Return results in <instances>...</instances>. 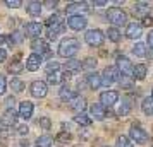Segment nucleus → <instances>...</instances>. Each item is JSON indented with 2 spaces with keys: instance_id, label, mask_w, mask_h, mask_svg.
Listing matches in <instances>:
<instances>
[{
  "instance_id": "1",
  "label": "nucleus",
  "mask_w": 153,
  "mask_h": 147,
  "mask_svg": "<svg viewBox=\"0 0 153 147\" xmlns=\"http://www.w3.org/2000/svg\"><path fill=\"white\" fill-rule=\"evenodd\" d=\"M79 50V41L76 38H64L59 45V55L64 58H72Z\"/></svg>"
},
{
  "instance_id": "2",
  "label": "nucleus",
  "mask_w": 153,
  "mask_h": 147,
  "mask_svg": "<svg viewBox=\"0 0 153 147\" xmlns=\"http://www.w3.org/2000/svg\"><path fill=\"white\" fill-rule=\"evenodd\" d=\"M107 21L114 24V28H119V26H124L127 22V14L119 7H110L107 10Z\"/></svg>"
},
{
  "instance_id": "3",
  "label": "nucleus",
  "mask_w": 153,
  "mask_h": 147,
  "mask_svg": "<svg viewBox=\"0 0 153 147\" xmlns=\"http://www.w3.org/2000/svg\"><path fill=\"white\" fill-rule=\"evenodd\" d=\"M84 39H86V43H88L90 46L97 48V46H102V45H103L105 36H103V33H102L100 29H90V31H86Z\"/></svg>"
},
{
  "instance_id": "4",
  "label": "nucleus",
  "mask_w": 153,
  "mask_h": 147,
  "mask_svg": "<svg viewBox=\"0 0 153 147\" xmlns=\"http://www.w3.org/2000/svg\"><path fill=\"white\" fill-rule=\"evenodd\" d=\"M29 92L33 98H45L47 92H48V84L43 82V80H33L29 86Z\"/></svg>"
},
{
  "instance_id": "5",
  "label": "nucleus",
  "mask_w": 153,
  "mask_h": 147,
  "mask_svg": "<svg viewBox=\"0 0 153 147\" xmlns=\"http://www.w3.org/2000/svg\"><path fill=\"white\" fill-rule=\"evenodd\" d=\"M100 75H102V86H105V87H108L115 80H119V72L115 67H105V70Z\"/></svg>"
},
{
  "instance_id": "6",
  "label": "nucleus",
  "mask_w": 153,
  "mask_h": 147,
  "mask_svg": "<svg viewBox=\"0 0 153 147\" xmlns=\"http://www.w3.org/2000/svg\"><path fill=\"white\" fill-rule=\"evenodd\" d=\"M65 10L69 15H83V12H90V5L86 2H71Z\"/></svg>"
},
{
  "instance_id": "7",
  "label": "nucleus",
  "mask_w": 153,
  "mask_h": 147,
  "mask_svg": "<svg viewBox=\"0 0 153 147\" xmlns=\"http://www.w3.org/2000/svg\"><path fill=\"white\" fill-rule=\"evenodd\" d=\"M119 101V92L117 91H105L100 94V105L103 108H112Z\"/></svg>"
},
{
  "instance_id": "8",
  "label": "nucleus",
  "mask_w": 153,
  "mask_h": 147,
  "mask_svg": "<svg viewBox=\"0 0 153 147\" xmlns=\"http://www.w3.org/2000/svg\"><path fill=\"white\" fill-rule=\"evenodd\" d=\"M86 24H88V21H86L84 15H71L69 19H67V26L72 31H83L86 28Z\"/></svg>"
},
{
  "instance_id": "9",
  "label": "nucleus",
  "mask_w": 153,
  "mask_h": 147,
  "mask_svg": "<svg viewBox=\"0 0 153 147\" xmlns=\"http://www.w3.org/2000/svg\"><path fill=\"white\" fill-rule=\"evenodd\" d=\"M129 137H131L136 144H145L146 140H148V133H146V130H143L141 127H131L129 128Z\"/></svg>"
},
{
  "instance_id": "10",
  "label": "nucleus",
  "mask_w": 153,
  "mask_h": 147,
  "mask_svg": "<svg viewBox=\"0 0 153 147\" xmlns=\"http://www.w3.org/2000/svg\"><path fill=\"white\" fill-rule=\"evenodd\" d=\"M16 121H17V111L14 108H9L7 111L4 113V116L0 118V125L4 127H14Z\"/></svg>"
},
{
  "instance_id": "11",
  "label": "nucleus",
  "mask_w": 153,
  "mask_h": 147,
  "mask_svg": "<svg viewBox=\"0 0 153 147\" xmlns=\"http://www.w3.org/2000/svg\"><path fill=\"white\" fill-rule=\"evenodd\" d=\"M115 69H117V72H120L122 75H127V77L132 74V65L126 56H119L117 58V67Z\"/></svg>"
},
{
  "instance_id": "12",
  "label": "nucleus",
  "mask_w": 153,
  "mask_h": 147,
  "mask_svg": "<svg viewBox=\"0 0 153 147\" xmlns=\"http://www.w3.org/2000/svg\"><path fill=\"white\" fill-rule=\"evenodd\" d=\"M33 111H35V106H33V103H29V101H22L21 105H19V116L24 120H29L31 116H33Z\"/></svg>"
},
{
  "instance_id": "13",
  "label": "nucleus",
  "mask_w": 153,
  "mask_h": 147,
  "mask_svg": "<svg viewBox=\"0 0 153 147\" xmlns=\"http://www.w3.org/2000/svg\"><path fill=\"white\" fill-rule=\"evenodd\" d=\"M31 48L35 50L36 55H40V53H42V55H47V53L50 51V50H48V43L43 41L42 38H36V39H33V41H31Z\"/></svg>"
},
{
  "instance_id": "14",
  "label": "nucleus",
  "mask_w": 153,
  "mask_h": 147,
  "mask_svg": "<svg viewBox=\"0 0 153 147\" xmlns=\"http://www.w3.org/2000/svg\"><path fill=\"white\" fill-rule=\"evenodd\" d=\"M69 106L74 111H77V115H79V113H83L84 110H86V99H84L83 96H74V98L69 101Z\"/></svg>"
},
{
  "instance_id": "15",
  "label": "nucleus",
  "mask_w": 153,
  "mask_h": 147,
  "mask_svg": "<svg viewBox=\"0 0 153 147\" xmlns=\"http://www.w3.org/2000/svg\"><path fill=\"white\" fill-rule=\"evenodd\" d=\"M141 34H143V28H141L139 24H136V22H131V24L127 26V29H126V36H127L129 39H138Z\"/></svg>"
},
{
  "instance_id": "16",
  "label": "nucleus",
  "mask_w": 153,
  "mask_h": 147,
  "mask_svg": "<svg viewBox=\"0 0 153 147\" xmlns=\"http://www.w3.org/2000/svg\"><path fill=\"white\" fill-rule=\"evenodd\" d=\"M40 65H42V55L31 53V55L28 56V60H26V69L31 70V72H35V70L40 69Z\"/></svg>"
},
{
  "instance_id": "17",
  "label": "nucleus",
  "mask_w": 153,
  "mask_h": 147,
  "mask_svg": "<svg viewBox=\"0 0 153 147\" xmlns=\"http://www.w3.org/2000/svg\"><path fill=\"white\" fill-rule=\"evenodd\" d=\"M42 24L40 22H29V24H26V34L29 36V38H33V39H36V38H40V34H42Z\"/></svg>"
},
{
  "instance_id": "18",
  "label": "nucleus",
  "mask_w": 153,
  "mask_h": 147,
  "mask_svg": "<svg viewBox=\"0 0 153 147\" xmlns=\"http://www.w3.org/2000/svg\"><path fill=\"white\" fill-rule=\"evenodd\" d=\"M148 12H150V4L148 2H138L132 7V14L138 15V17H146Z\"/></svg>"
},
{
  "instance_id": "19",
  "label": "nucleus",
  "mask_w": 153,
  "mask_h": 147,
  "mask_svg": "<svg viewBox=\"0 0 153 147\" xmlns=\"http://www.w3.org/2000/svg\"><path fill=\"white\" fill-rule=\"evenodd\" d=\"M86 84L90 86V89H98L102 86V75L97 72H91L90 75H86Z\"/></svg>"
},
{
  "instance_id": "20",
  "label": "nucleus",
  "mask_w": 153,
  "mask_h": 147,
  "mask_svg": "<svg viewBox=\"0 0 153 147\" xmlns=\"http://www.w3.org/2000/svg\"><path fill=\"white\" fill-rule=\"evenodd\" d=\"M146 72H148V69H146L145 63H138V65H134L132 67V77L136 79V80H143V79L146 77Z\"/></svg>"
},
{
  "instance_id": "21",
  "label": "nucleus",
  "mask_w": 153,
  "mask_h": 147,
  "mask_svg": "<svg viewBox=\"0 0 153 147\" xmlns=\"http://www.w3.org/2000/svg\"><path fill=\"white\" fill-rule=\"evenodd\" d=\"M91 116H95L97 120H103L107 116V111L100 103H95V105H91Z\"/></svg>"
},
{
  "instance_id": "22",
  "label": "nucleus",
  "mask_w": 153,
  "mask_h": 147,
  "mask_svg": "<svg viewBox=\"0 0 153 147\" xmlns=\"http://www.w3.org/2000/svg\"><path fill=\"white\" fill-rule=\"evenodd\" d=\"M26 10H28L29 15H40L43 10V4L42 2H29L28 7H26Z\"/></svg>"
},
{
  "instance_id": "23",
  "label": "nucleus",
  "mask_w": 153,
  "mask_h": 147,
  "mask_svg": "<svg viewBox=\"0 0 153 147\" xmlns=\"http://www.w3.org/2000/svg\"><path fill=\"white\" fill-rule=\"evenodd\" d=\"M64 80V74H60V72H53V74H48V77H47V82L48 84H53V86H59L62 84Z\"/></svg>"
},
{
  "instance_id": "24",
  "label": "nucleus",
  "mask_w": 153,
  "mask_h": 147,
  "mask_svg": "<svg viewBox=\"0 0 153 147\" xmlns=\"http://www.w3.org/2000/svg\"><path fill=\"white\" fill-rule=\"evenodd\" d=\"M141 110H143L145 115L153 116V99L152 98H145L143 99V103H141Z\"/></svg>"
},
{
  "instance_id": "25",
  "label": "nucleus",
  "mask_w": 153,
  "mask_h": 147,
  "mask_svg": "<svg viewBox=\"0 0 153 147\" xmlns=\"http://www.w3.org/2000/svg\"><path fill=\"white\" fill-rule=\"evenodd\" d=\"M65 69H67V72H79V70L83 69V65H81V62L79 60H76V58H69V62L65 63Z\"/></svg>"
},
{
  "instance_id": "26",
  "label": "nucleus",
  "mask_w": 153,
  "mask_h": 147,
  "mask_svg": "<svg viewBox=\"0 0 153 147\" xmlns=\"http://www.w3.org/2000/svg\"><path fill=\"white\" fill-rule=\"evenodd\" d=\"M64 33V24H55V26H50L48 28V39H55L59 34Z\"/></svg>"
},
{
  "instance_id": "27",
  "label": "nucleus",
  "mask_w": 153,
  "mask_h": 147,
  "mask_svg": "<svg viewBox=\"0 0 153 147\" xmlns=\"http://www.w3.org/2000/svg\"><path fill=\"white\" fill-rule=\"evenodd\" d=\"M74 121H76L77 125H81V127H90L91 125V118L86 115V113H79V115H76V116H74Z\"/></svg>"
},
{
  "instance_id": "28",
  "label": "nucleus",
  "mask_w": 153,
  "mask_h": 147,
  "mask_svg": "<svg viewBox=\"0 0 153 147\" xmlns=\"http://www.w3.org/2000/svg\"><path fill=\"white\" fill-rule=\"evenodd\" d=\"M53 146V137L50 135H42L36 140V147H52Z\"/></svg>"
},
{
  "instance_id": "29",
  "label": "nucleus",
  "mask_w": 153,
  "mask_h": 147,
  "mask_svg": "<svg viewBox=\"0 0 153 147\" xmlns=\"http://www.w3.org/2000/svg\"><path fill=\"white\" fill-rule=\"evenodd\" d=\"M132 53L136 56H146L148 55V48H146L145 43H136V45L132 46Z\"/></svg>"
},
{
  "instance_id": "30",
  "label": "nucleus",
  "mask_w": 153,
  "mask_h": 147,
  "mask_svg": "<svg viewBox=\"0 0 153 147\" xmlns=\"http://www.w3.org/2000/svg\"><path fill=\"white\" fill-rule=\"evenodd\" d=\"M107 38H108L110 41H114V43H119L120 41V31L112 26V28H108V31H107Z\"/></svg>"
},
{
  "instance_id": "31",
  "label": "nucleus",
  "mask_w": 153,
  "mask_h": 147,
  "mask_svg": "<svg viewBox=\"0 0 153 147\" xmlns=\"http://www.w3.org/2000/svg\"><path fill=\"white\" fill-rule=\"evenodd\" d=\"M59 94H60V98H62L64 101H67V103H69L72 98H74V91H72V89H69L67 86H64L62 89L59 91Z\"/></svg>"
},
{
  "instance_id": "32",
  "label": "nucleus",
  "mask_w": 153,
  "mask_h": 147,
  "mask_svg": "<svg viewBox=\"0 0 153 147\" xmlns=\"http://www.w3.org/2000/svg\"><path fill=\"white\" fill-rule=\"evenodd\" d=\"M131 108H132L131 101H127V99H126V101H122V103H120V108H119L117 115H119V116H126L127 113L131 111Z\"/></svg>"
},
{
  "instance_id": "33",
  "label": "nucleus",
  "mask_w": 153,
  "mask_h": 147,
  "mask_svg": "<svg viewBox=\"0 0 153 147\" xmlns=\"http://www.w3.org/2000/svg\"><path fill=\"white\" fill-rule=\"evenodd\" d=\"M10 87H12V91L14 92H22L24 91V82L19 80L17 77H14L12 80H10Z\"/></svg>"
},
{
  "instance_id": "34",
  "label": "nucleus",
  "mask_w": 153,
  "mask_h": 147,
  "mask_svg": "<svg viewBox=\"0 0 153 147\" xmlns=\"http://www.w3.org/2000/svg\"><path fill=\"white\" fill-rule=\"evenodd\" d=\"M115 147H132V144H131V140H129V137H126V135H119L117 142H115Z\"/></svg>"
},
{
  "instance_id": "35",
  "label": "nucleus",
  "mask_w": 153,
  "mask_h": 147,
  "mask_svg": "<svg viewBox=\"0 0 153 147\" xmlns=\"http://www.w3.org/2000/svg\"><path fill=\"white\" fill-rule=\"evenodd\" d=\"M22 39H24V36H22L19 31H14L12 34L9 36V43H10V45H19V43H22Z\"/></svg>"
},
{
  "instance_id": "36",
  "label": "nucleus",
  "mask_w": 153,
  "mask_h": 147,
  "mask_svg": "<svg viewBox=\"0 0 153 147\" xmlns=\"http://www.w3.org/2000/svg\"><path fill=\"white\" fill-rule=\"evenodd\" d=\"M55 24H62V17H60V14H55V15H50L48 21H47V26H55Z\"/></svg>"
},
{
  "instance_id": "37",
  "label": "nucleus",
  "mask_w": 153,
  "mask_h": 147,
  "mask_svg": "<svg viewBox=\"0 0 153 147\" xmlns=\"http://www.w3.org/2000/svg\"><path fill=\"white\" fill-rule=\"evenodd\" d=\"M81 65H83V69H86V70H93L97 67V60H95V58H86Z\"/></svg>"
},
{
  "instance_id": "38",
  "label": "nucleus",
  "mask_w": 153,
  "mask_h": 147,
  "mask_svg": "<svg viewBox=\"0 0 153 147\" xmlns=\"http://www.w3.org/2000/svg\"><path fill=\"white\" fill-rule=\"evenodd\" d=\"M59 69H60V63H59V62H48V63H47V74L59 72Z\"/></svg>"
},
{
  "instance_id": "39",
  "label": "nucleus",
  "mask_w": 153,
  "mask_h": 147,
  "mask_svg": "<svg viewBox=\"0 0 153 147\" xmlns=\"http://www.w3.org/2000/svg\"><path fill=\"white\" fill-rule=\"evenodd\" d=\"M119 82H120V86L126 87V89H127V87H132V80L127 77V75H119Z\"/></svg>"
},
{
  "instance_id": "40",
  "label": "nucleus",
  "mask_w": 153,
  "mask_h": 147,
  "mask_svg": "<svg viewBox=\"0 0 153 147\" xmlns=\"http://www.w3.org/2000/svg\"><path fill=\"white\" fill-rule=\"evenodd\" d=\"M40 127H42L43 130H50V127H52V121H50L48 116H42V120H40Z\"/></svg>"
},
{
  "instance_id": "41",
  "label": "nucleus",
  "mask_w": 153,
  "mask_h": 147,
  "mask_svg": "<svg viewBox=\"0 0 153 147\" xmlns=\"http://www.w3.org/2000/svg\"><path fill=\"white\" fill-rule=\"evenodd\" d=\"M9 70H10V72H14V74H19V72L22 70V63H19V62L10 63V65H9Z\"/></svg>"
},
{
  "instance_id": "42",
  "label": "nucleus",
  "mask_w": 153,
  "mask_h": 147,
  "mask_svg": "<svg viewBox=\"0 0 153 147\" xmlns=\"http://www.w3.org/2000/svg\"><path fill=\"white\" fill-rule=\"evenodd\" d=\"M5 91H7V80H5L4 75H0V96H2Z\"/></svg>"
},
{
  "instance_id": "43",
  "label": "nucleus",
  "mask_w": 153,
  "mask_h": 147,
  "mask_svg": "<svg viewBox=\"0 0 153 147\" xmlns=\"http://www.w3.org/2000/svg\"><path fill=\"white\" fill-rule=\"evenodd\" d=\"M5 5L10 9H17V7H21V0H7Z\"/></svg>"
},
{
  "instance_id": "44",
  "label": "nucleus",
  "mask_w": 153,
  "mask_h": 147,
  "mask_svg": "<svg viewBox=\"0 0 153 147\" xmlns=\"http://www.w3.org/2000/svg\"><path fill=\"white\" fill-rule=\"evenodd\" d=\"M57 139L60 140V142H69V140H71V133L62 132V133H59V135H57Z\"/></svg>"
},
{
  "instance_id": "45",
  "label": "nucleus",
  "mask_w": 153,
  "mask_h": 147,
  "mask_svg": "<svg viewBox=\"0 0 153 147\" xmlns=\"http://www.w3.org/2000/svg\"><path fill=\"white\" fill-rule=\"evenodd\" d=\"M143 26H145V28H150V26H153V17H150V15L143 17Z\"/></svg>"
},
{
  "instance_id": "46",
  "label": "nucleus",
  "mask_w": 153,
  "mask_h": 147,
  "mask_svg": "<svg viewBox=\"0 0 153 147\" xmlns=\"http://www.w3.org/2000/svg\"><path fill=\"white\" fill-rule=\"evenodd\" d=\"M43 5L48 9H55L57 7V0H47V2H43Z\"/></svg>"
},
{
  "instance_id": "47",
  "label": "nucleus",
  "mask_w": 153,
  "mask_h": 147,
  "mask_svg": "<svg viewBox=\"0 0 153 147\" xmlns=\"http://www.w3.org/2000/svg\"><path fill=\"white\" fill-rule=\"evenodd\" d=\"M17 132H19V135H26V133H28V127H26V125H21L19 128H17Z\"/></svg>"
},
{
  "instance_id": "48",
  "label": "nucleus",
  "mask_w": 153,
  "mask_h": 147,
  "mask_svg": "<svg viewBox=\"0 0 153 147\" xmlns=\"http://www.w3.org/2000/svg\"><path fill=\"white\" fill-rule=\"evenodd\" d=\"M7 58V51H5V48H0V62H4Z\"/></svg>"
},
{
  "instance_id": "49",
  "label": "nucleus",
  "mask_w": 153,
  "mask_h": 147,
  "mask_svg": "<svg viewBox=\"0 0 153 147\" xmlns=\"http://www.w3.org/2000/svg\"><path fill=\"white\" fill-rule=\"evenodd\" d=\"M148 45H150V46L153 48V29L150 31V33H148Z\"/></svg>"
},
{
  "instance_id": "50",
  "label": "nucleus",
  "mask_w": 153,
  "mask_h": 147,
  "mask_svg": "<svg viewBox=\"0 0 153 147\" xmlns=\"http://www.w3.org/2000/svg\"><path fill=\"white\" fill-rule=\"evenodd\" d=\"M95 5H97V7H103V5H107V2H105V0H97Z\"/></svg>"
},
{
  "instance_id": "51",
  "label": "nucleus",
  "mask_w": 153,
  "mask_h": 147,
  "mask_svg": "<svg viewBox=\"0 0 153 147\" xmlns=\"http://www.w3.org/2000/svg\"><path fill=\"white\" fill-rule=\"evenodd\" d=\"M5 41H7V38H5V36H0V48H4Z\"/></svg>"
},
{
  "instance_id": "52",
  "label": "nucleus",
  "mask_w": 153,
  "mask_h": 147,
  "mask_svg": "<svg viewBox=\"0 0 153 147\" xmlns=\"http://www.w3.org/2000/svg\"><path fill=\"white\" fill-rule=\"evenodd\" d=\"M12 103H16V99L14 98H9L7 99V105H12Z\"/></svg>"
},
{
  "instance_id": "53",
  "label": "nucleus",
  "mask_w": 153,
  "mask_h": 147,
  "mask_svg": "<svg viewBox=\"0 0 153 147\" xmlns=\"http://www.w3.org/2000/svg\"><path fill=\"white\" fill-rule=\"evenodd\" d=\"M150 98H152V99H153V92H152V96H150Z\"/></svg>"
}]
</instances>
